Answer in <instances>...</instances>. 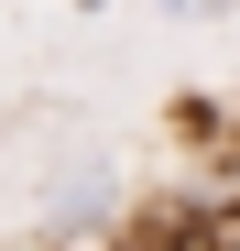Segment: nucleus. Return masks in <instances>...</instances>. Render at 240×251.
<instances>
[{
  "label": "nucleus",
  "mask_w": 240,
  "mask_h": 251,
  "mask_svg": "<svg viewBox=\"0 0 240 251\" xmlns=\"http://www.w3.org/2000/svg\"><path fill=\"white\" fill-rule=\"evenodd\" d=\"M164 22H208V11H240V0H153Z\"/></svg>",
  "instance_id": "f257e3e1"
}]
</instances>
